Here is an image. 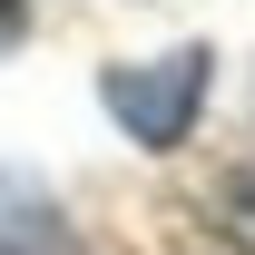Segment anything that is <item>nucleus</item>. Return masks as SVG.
Instances as JSON below:
<instances>
[{
	"mask_svg": "<svg viewBox=\"0 0 255 255\" xmlns=\"http://www.w3.org/2000/svg\"><path fill=\"white\" fill-rule=\"evenodd\" d=\"M206 59L216 49H167V59H128V69H108L98 79V98H108V118L137 137V147H187V128H196V108H206Z\"/></svg>",
	"mask_w": 255,
	"mask_h": 255,
	"instance_id": "nucleus-1",
	"label": "nucleus"
},
{
	"mask_svg": "<svg viewBox=\"0 0 255 255\" xmlns=\"http://www.w3.org/2000/svg\"><path fill=\"white\" fill-rule=\"evenodd\" d=\"M20 30H30V0H0V49H20Z\"/></svg>",
	"mask_w": 255,
	"mask_h": 255,
	"instance_id": "nucleus-2",
	"label": "nucleus"
}]
</instances>
